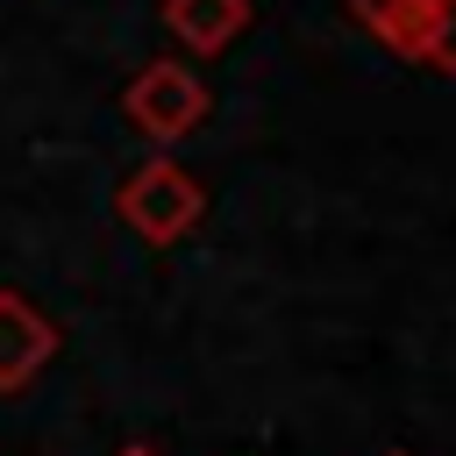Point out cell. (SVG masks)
<instances>
[{
    "label": "cell",
    "mask_w": 456,
    "mask_h": 456,
    "mask_svg": "<svg viewBox=\"0 0 456 456\" xmlns=\"http://www.w3.org/2000/svg\"><path fill=\"white\" fill-rule=\"evenodd\" d=\"M420 64L456 78V0H428V28H420Z\"/></svg>",
    "instance_id": "cell-6"
},
{
    "label": "cell",
    "mask_w": 456,
    "mask_h": 456,
    "mask_svg": "<svg viewBox=\"0 0 456 456\" xmlns=\"http://www.w3.org/2000/svg\"><path fill=\"white\" fill-rule=\"evenodd\" d=\"M50 356H57V328H50L21 292L0 285V392H21Z\"/></svg>",
    "instance_id": "cell-3"
},
{
    "label": "cell",
    "mask_w": 456,
    "mask_h": 456,
    "mask_svg": "<svg viewBox=\"0 0 456 456\" xmlns=\"http://www.w3.org/2000/svg\"><path fill=\"white\" fill-rule=\"evenodd\" d=\"M164 28L192 57H214L249 28V0H164Z\"/></svg>",
    "instance_id": "cell-4"
},
{
    "label": "cell",
    "mask_w": 456,
    "mask_h": 456,
    "mask_svg": "<svg viewBox=\"0 0 456 456\" xmlns=\"http://www.w3.org/2000/svg\"><path fill=\"white\" fill-rule=\"evenodd\" d=\"M114 214L142 235V242H178V235H192L200 228V214H207V185L185 171V164H171V157H150V164H135L128 178H121V192H114Z\"/></svg>",
    "instance_id": "cell-1"
},
{
    "label": "cell",
    "mask_w": 456,
    "mask_h": 456,
    "mask_svg": "<svg viewBox=\"0 0 456 456\" xmlns=\"http://www.w3.org/2000/svg\"><path fill=\"white\" fill-rule=\"evenodd\" d=\"M349 14L399 57H420V28H428V0H349Z\"/></svg>",
    "instance_id": "cell-5"
},
{
    "label": "cell",
    "mask_w": 456,
    "mask_h": 456,
    "mask_svg": "<svg viewBox=\"0 0 456 456\" xmlns=\"http://www.w3.org/2000/svg\"><path fill=\"white\" fill-rule=\"evenodd\" d=\"M392 456H406V449H392Z\"/></svg>",
    "instance_id": "cell-8"
},
{
    "label": "cell",
    "mask_w": 456,
    "mask_h": 456,
    "mask_svg": "<svg viewBox=\"0 0 456 456\" xmlns=\"http://www.w3.org/2000/svg\"><path fill=\"white\" fill-rule=\"evenodd\" d=\"M121 456H150V449H121Z\"/></svg>",
    "instance_id": "cell-7"
},
{
    "label": "cell",
    "mask_w": 456,
    "mask_h": 456,
    "mask_svg": "<svg viewBox=\"0 0 456 456\" xmlns=\"http://www.w3.org/2000/svg\"><path fill=\"white\" fill-rule=\"evenodd\" d=\"M121 114H128L135 135H150V142H185V135L207 121V86H200V71H185L178 57H157V64H142V71L128 78Z\"/></svg>",
    "instance_id": "cell-2"
}]
</instances>
